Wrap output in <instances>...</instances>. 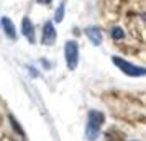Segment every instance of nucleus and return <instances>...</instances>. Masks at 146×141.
<instances>
[{
	"label": "nucleus",
	"mask_w": 146,
	"mask_h": 141,
	"mask_svg": "<svg viewBox=\"0 0 146 141\" xmlns=\"http://www.w3.org/2000/svg\"><path fill=\"white\" fill-rule=\"evenodd\" d=\"M21 33H23V36H25L30 43H35V26H33V23H31V20H30L28 17H25V18L21 20Z\"/></svg>",
	"instance_id": "nucleus-6"
},
{
	"label": "nucleus",
	"mask_w": 146,
	"mask_h": 141,
	"mask_svg": "<svg viewBox=\"0 0 146 141\" xmlns=\"http://www.w3.org/2000/svg\"><path fill=\"white\" fill-rule=\"evenodd\" d=\"M86 36L89 38V41L94 46H100L104 41V33L99 26H87L86 28Z\"/></svg>",
	"instance_id": "nucleus-5"
},
{
	"label": "nucleus",
	"mask_w": 146,
	"mask_h": 141,
	"mask_svg": "<svg viewBox=\"0 0 146 141\" xmlns=\"http://www.w3.org/2000/svg\"><path fill=\"white\" fill-rule=\"evenodd\" d=\"M8 118H10V123H12V126H13V130L17 131V133L20 134V136H25V131L20 128V125H18V121L15 120V117L13 115H8Z\"/></svg>",
	"instance_id": "nucleus-10"
},
{
	"label": "nucleus",
	"mask_w": 146,
	"mask_h": 141,
	"mask_svg": "<svg viewBox=\"0 0 146 141\" xmlns=\"http://www.w3.org/2000/svg\"><path fill=\"white\" fill-rule=\"evenodd\" d=\"M133 141H136V140H133Z\"/></svg>",
	"instance_id": "nucleus-12"
},
{
	"label": "nucleus",
	"mask_w": 146,
	"mask_h": 141,
	"mask_svg": "<svg viewBox=\"0 0 146 141\" xmlns=\"http://www.w3.org/2000/svg\"><path fill=\"white\" fill-rule=\"evenodd\" d=\"M2 26H3V30H5V34H7L10 40H15V38H17V30H15L13 21L10 20V18L3 17V18H2Z\"/></svg>",
	"instance_id": "nucleus-7"
},
{
	"label": "nucleus",
	"mask_w": 146,
	"mask_h": 141,
	"mask_svg": "<svg viewBox=\"0 0 146 141\" xmlns=\"http://www.w3.org/2000/svg\"><path fill=\"white\" fill-rule=\"evenodd\" d=\"M112 62L113 66L117 67L118 71H121L125 75L133 77V79H138V77H146V67L138 66V64H133L130 61L123 59L121 56H112Z\"/></svg>",
	"instance_id": "nucleus-2"
},
{
	"label": "nucleus",
	"mask_w": 146,
	"mask_h": 141,
	"mask_svg": "<svg viewBox=\"0 0 146 141\" xmlns=\"http://www.w3.org/2000/svg\"><path fill=\"white\" fill-rule=\"evenodd\" d=\"M36 2H38V3H41V5H49L53 0H36Z\"/></svg>",
	"instance_id": "nucleus-11"
},
{
	"label": "nucleus",
	"mask_w": 146,
	"mask_h": 141,
	"mask_svg": "<svg viewBox=\"0 0 146 141\" xmlns=\"http://www.w3.org/2000/svg\"><path fill=\"white\" fill-rule=\"evenodd\" d=\"M105 123V113L100 110H89L87 113V125H86V140L87 141H97L100 136V130Z\"/></svg>",
	"instance_id": "nucleus-1"
},
{
	"label": "nucleus",
	"mask_w": 146,
	"mask_h": 141,
	"mask_svg": "<svg viewBox=\"0 0 146 141\" xmlns=\"http://www.w3.org/2000/svg\"><path fill=\"white\" fill-rule=\"evenodd\" d=\"M64 58H66V64L69 71H74L77 64H79V44L77 41L69 40L64 44Z\"/></svg>",
	"instance_id": "nucleus-3"
},
{
	"label": "nucleus",
	"mask_w": 146,
	"mask_h": 141,
	"mask_svg": "<svg viewBox=\"0 0 146 141\" xmlns=\"http://www.w3.org/2000/svg\"><path fill=\"white\" fill-rule=\"evenodd\" d=\"M64 12H66V5H64V2H62L59 7L56 8V13H54V21H56V23H61V21H62Z\"/></svg>",
	"instance_id": "nucleus-9"
},
{
	"label": "nucleus",
	"mask_w": 146,
	"mask_h": 141,
	"mask_svg": "<svg viewBox=\"0 0 146 141\" xmlns=\"http://www.w3.org/2000/svg\"><path fill=\"white\" fill-rule=\"evenodd\" d=\"M110 36H112L115 41H121V40H125V30L121 26H113L112 30H110Z\"/></svg>",
	"instance_id": "nucleus-8"
},
{
	"label": "nucleus",
	"mask_w": 146,
	"mask_h": 141,
	"mask_svg": "<svg viewBox=\"0 0 146 141\" xmlns=\"http://www.w3.org/2000/svg\"><path fill=\"white\" fill-rule=\"evenodd\" d=\"M41 43L44 46H51L56 43V28L53 21H46L43 25V33H41Z\"/></svg>",
	"instance_id": "nucleus-4"
}]
</instances>
